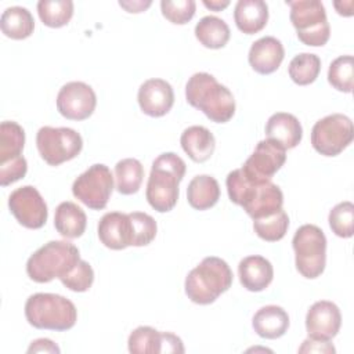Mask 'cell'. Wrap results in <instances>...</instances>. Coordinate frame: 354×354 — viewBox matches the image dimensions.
<instances>
[{
    "instance_id": "cell-1",
    "label": "cell",
    "mask_w": 354,
    "mask_h": 354,
    "mask_svg": "<svg viewBox=\"0 0 354 354\" xmlns=\"http://www.w3.org/2000/svg\"><path fill=\"white\" fill-rule=\"evenodd\" d=\"M225 185L231 202L242 206L253 220L270 216L282 209L283 194L271 180L253 181L239 167L228 173Z\"/></svg>"
},
{
    "instance_id": "cell-8",
    "label": "cell",
    "mask_w": 354,
    "mask_h": 354,
    "mask_svg": "<svg viewBox=\"0 0 354 354\" xmlns=\"http://www.w3.org/2000/svg\"><path fill=\"white\" fill-rule=\"evenodd\" d=\"M290 7V22L301 43L311 47L326 44L330 36V26L326 11L319 0L286 1Z\"/></svg>"
},
{
    "instance_id": "cell-22",
    "label": "cell",
    "mask_w": 354,
    "mask_h": 354,
    "mask_svg": "<svg viewBox=\"0 0 354 354\" xmlns=\"http://www.w3.org/2000/svg\"><path fill=\"white\" fill-rule=\"evenodd\" d=\"M236 28L245 35L260 32L268 21V6L263 0H239L234 8Z\"/></svg>"
},
{
    "instance_id": "cell-27",
    "label": "cell",
    "mask_w": 354,
    "mask_h": 354,
    "mask_svg": "<svg viewBox=\"0 0 354 354\" xmlns=\"http://www.w3.org/2000/svg\"><path fill=\"white\" fill-rule=\"evenodd\" d=\"M195 36L202 46L216 50L228 43L231 32L224 19L214 15H206L196 24Z\"/></svg>"
},
{
    "instance_id": "cell-23",
    "label": "cell",
    "mask_w": 354,
    "mask_h": 354,
    "mask_svg": "<svg viewBox=\"0 0 354 354\" xmlns=\"http://www.w3.org/2000/svg\"><path fill=\"white\" fill-rule=\"evenodd\" d=\"M184 152L198 163L206 162L214 152L216 140L213 133L205 126H189L180 137Z\"/></svg>"
},
{
    "instance_id": "cell-3",
    "label": "cell",
    "mask_w": 354,
    "mask_h": 354,
    "mask_svg": "<svg viewBox=\"0 0 354 354\" xmlns=\"http://www.w3.org/2000/svg\"><path fill=\"white\" fill-rule=\"evenodd\" d=\"M185 98L191 106L202 111L216 123H225L235 113L232 93L206 72H196L188 79Z\"/></svg>"
},
{
    "instance_id": "cell-4",
    "label": "cell",
    "mask_w": 354,
    "mask_h": 354,
    "mask_svg": "<svg viewBox=\"0 0 354 354\" xmlns=\"http://www.w3.org/2000/svg\"><path fill=\"white\" fill-rule=\"evenodd\" d=\"M232 285V271L220 257H205L185 278V295L192 303L210 304Z\"/></svg>"
},
{
    "instance_id": "cell-2",
    "label": "cell",
    "mask_w": 354,
    "mask_h": 354,
    "mask_svg": "<svg viewBox=\"0 0 354 354\" xmlns=\"http://www.w3.org/2000/svg\"><path fill=\"white\" fill-rule=\"evenodd\" d=\"M185 162L174 152L160 153L151 167L145 198L159 213L170 212L178 199V184L185 174Z\"/></svg>"
},
{
    "instance_id": "cell-20",
    "label": "cell",
    "mask_w": 354,
    "mask_h": 354,
    "mask_svg": "<svg viewBox=\"0 0 354 354\" xmlns=\"http://www.w3.org/2000/svg\"><path fill=\"white\" fill-rule=\"evenodd\" d=\"M266 136L267 138L277 141L285 149H292L300 144L303 127L295 115L288 112H277L267 120Z\"/></svg>"
},
{
    "instance_id": "cell-38",
    "label": "cell",
    "mask_w": 354,
    "mask_h": 354,
    "mask_svg": "<svg viewBox=\"0 0 354 354\" xmlns=\"http://www.w3.org/2000/svg\"><path fill=\"white\" fill-rule=\"evenodd\" d=\"M160 10L163 17L176 25H184L192 19L196 10L194 0H162Z\"/></svg>"
},
{
    "instance_id": "cell-12",
    "label": "cell",
    "mask_w": 354,
    "mask_h": 354,
    "mask_svg": "<svg viewBox=\"0 0 354 354\" xmlns=\"http://www.w3.org/2000/svg\"><path fill=\"white\" fill-rule=\"evenodd\" d=\"M8 207L17 221L30 230L41 228L48 217L47 205L33 185L14 189L8 196Z\"/></svg>"
},
{
    "instance_id": "cell-32",
    "label": "cell",
    "mask_w": 354,
    "mask_h": 354,
    "mask_svg": "<svg viewBox=\"0 0 354 354\" xmlns=\"http://www.w3.org/2000/svg\"><path fill=\"white\" fill-rule=\"evenodd\" d=\"M288 227H289V217L283 209L270 216L253 220L254 232L257 234L259 238L267 242L281 241L285 236Z\"/></svg>"
},
{
    "instance_id": "cell-41",
    "label": "cell",
    "mask_w": 354,
    "mask_h": 354,
    "mask_svg": "<svg viewBox=\"0 0 354 354\" xmlns=\"http://www.w3.org/2000/svg\"><path fill=\"white\" fill-rule=\"evenodd\" d=\"M28 353H59V347L50 339H37L30 343Z\"/></svg>"
},
{
    "instance_id": "cell-18",
    "label": "cell",
    "mask_w": 354,
    "mask_h": 354,
    "mask_svg": "<svg viewBox=\"0 0 354 354\" xmlns=\"http://www.w3.org/2000/svg\"><path fill=\"white\" fill-rule=\"evenodd\" d=\"M283 57L285 50L281 40L274 36H264L250 46L248 59L257 73L270 75L279 68Z\"/></svg>"
},
{
    "instance_id": "cell-39",
    "label": "cell",
    "mask_w": 354,
    "mask_h": 354,
    "mask_svg": "<svg viewBox=\"0 0 354 354\" xmlns=\"http://www.w3.org/2000/svg\"><path fill=\"white\" fill-rule=\"evenodd\" d=\"M28 171L26 159L21 155L0 163V185L7 187L25 177Z\"/></svg>"
},
{
    "instance_id": "cell-21",
    "label": "cell",
    "mask_w": 354,
    "mask_h": 354,
    "mask_svg": "<svg viewBox=\"0 0 354 354\" xmlns=\"http://www.w3.org/2000/svg\"><path fill=\"white\" fill-rule=\"evenodd\" d=\"M252 326L260 337L278 339L283 336L289 328V315L279 306H264L254 313Z\"/></svg>"
},
{
    "instance_id": "cell-17",
    "label": "cell",
    "mask_w": 354,
    "mask_h": 354,
    "mask_svg": "<svg viewBox=\"0 0 354 354\" xmlns=\"http://www.w3.org/2000/svg\"><path fill=\"white\" fill-rule=\"evenodd\" d=\"M97 231L101 243L112 250H122L131 246V223L126 213H105L98 223Z\"/></svg>"
},
{
    "instance_id": "cell-40",
    "label": "cell",
    "mask_w": 354,
    "mask_h": 354,
    "mask_svg": "<svg viewBox=\"0 0 354 354\" xmlns=\"http://www.w3.org/2000/svg\"><path fill=\"white\" fill-rule=\"evenodd\" d=\"M335 347L332 343L325 340H315V339H306L303 344L299 347V353H335Z\"/></svg>"
},
{
    "instance_id": "cell-16",
    "label": "cell",
    "mask_w": 354,
    "mask_h": 354,
    "mask_svg": "<svg viewBox=\"0 0 354 354\" xmlns=\"http://www.w3.org/2000/svg\"><path fill=\"white\" fill-rule=\"evenodd\" d=\"M137 100L145 115L160 118L171 109L174 104V91L169 82L153 77L145 80L140 86Z\"/></svg>"
},
{
    "instance_id": "cell-25",
    "label": "cell",
    "mask_w": 354,
    "mask_h": 354,
    "mask_svg": "<svg viewBox=\"0 0 354 354\" xmlns=\"http://www.w3.org/2000/svg\"><path fill=\"white\" fill-rule=\"evenodd\" d=\"M187 199L191 207L207 210L220 199V185L217 180L207 174L195 176L187 187Z\"/></svg>"
},
{
    "instance_id": "cell-6",
    "label": "cell",
    "mask_w": 354,
    "mask_h": 354,
    "mask_svg": "<svg viewBox=\"0 0 354 354\" xmlns=\"http://www.w3.org/2000/svg\"><path fill=\"white\" fill-rule=\"evenodd\" d=\"M26 321L37 329L68 330L75 326L77 310L75 304L55 293H35L25 303Z\"/></svg>"
},
{
    "instance_id": "cell-37",
    "label": "cell",
    "mask_w": 354,
    "mask_h": 354,
    "mask_svg": "<svg viewBox=\"0 0 354 354\" xmlns=\"http://www.w3.org/2000/svg\"><path fill=\"white\" fill-rule=\"evenodd\" d=\"M62 285L73 292H86L91 288L94 281V271L91 266L80 260L66 275L59 278Z\"/></svg>"
},
{
    "instance_id": "cell-15",
    "label": "cell",
    "mask_w": 354,
    "mask_h": 354,
    "mask_svg": "<svg viewBox=\"0 0 354 354\" xmlns=\"http://www.w3.org/2000/svg\"><path fill=\"white\" fill-rule=\"evenodd\" d=\"M340 325V310L329 300L315 301L307 311L306 329L311 339L330 342L337 335Z\"/></svg>"
},
{
    "instance_id": "cell-19",
    "label": "cell",
    "mask_w": 354,
    "mask_h": 354,
    "mask_svg": "<svg viewBox=\"0 0 354 354\" xmlns=\"http://www.w3.org/2000/svg\"><path fill=\"white\" fill-rule=\"evenodd\" d=\"M238 275L242 286L250 292L264 290L274 278L272 264L263 256L243 257L238 264Z\"/></svg>"
},
{
    "instance_id": "cell-5",
    "label": "cell",
    "mask_w": 354,
    "mask_h": 354,
    "mask_svg": "<svg viewBox=\"0 0 354 354\" xmlns=\"http://www.w3.org/2000/svg\"><path fill=\"white\" fill-rule=\"evenodd\" d=\"M80 261L79 249L66 241H50L39 248L26 261L28 277L46 283L62 278Z\"/></svg>"
},
{
    "instance_id": "cell-11",
    "label": "cell",
    "mask_w": 354,
    "mask_h": 354,
    "mask_svg": "<svg viewBox=\"0 0 354 354\" xmlns=\"http://www.w3.org/2000/svg\"><path fill=\"white\" fill-rule=\"evenodd\" d=\"M113 191V176L108 166L95 163L72 184V194L93 210H102Z\"/></svg>"
},
{
    "instance_id": "cell-28",
    "label": "cell",
    "mask_w": 354,
    "mask_h": 354,
    "mask_svg": "<svg viewBox=\"0 0 354 354\" xmlns=\"http://www.w3.org/2000/svg\"><path fill=\"white\" fill-rule=\"evenodd\" d=\"M144 178V167L138 159L126 158L116 163L115 166V180L116 189L123 195L136 194Z\"/></svg>"
},
{
    "instance_id": "cell-43",
    "label": "cell",
    "mask_w": 354,
    "mask_h": 354,
    "mask_svg": "<svg viewBox=\"0 0 354 354\" xmlns=\"http://www.w3.org/2000/svg\"><path fill=\"white\" fill-rule=\"evenodd\" d=\"M203 6L206 8H210L213 11H221L224 10L225 7L230 6V1L228 0H203Z\"/></svg>"
},
{
    "instance_id": "cell-35",
    "label": "cell",
    "mask_w": 354,
    "mask_h": 354,
    "mask_svg": "<svg viewBox=\"0 0 354 354\" xmlns=\"http://www.w3.org/2000/svg\"><path fill=\"white\" fill-rule=\"evenodd\" d=\"M332 232L340 238H351L354 234V205L350 201L337 203L328 216Z\"/></svg>"
},
{
    "instance_id": "cell-29",
    "label": "cell",
    "mask_w": 354,
    "mask_h": 354,
    "mask_svg": "<svg viewBox=\"0 0 354 354\" xmlns=\"http://www.w3.org/2000/svg\"><path fill=\"white\" fill-rule=\"evenodd\" d=\"M321 71V59L311 53H300L289 62V76L299 86H307L315 82Z\"/></svg>"
},
{
    "instance_id": "cell-33",
    "label": "cell",
    "mask_w": 354,
    "mask_h": 354,
    "mask_svg": "<svg viewBox=\"0 0 354 354\" xmlns=\"http://www.w3.org/2000/svg\"><path fill=\"white\" fill-rule=\"evenodd\" d=\"M131 354H162V332L151 326L136 328L127 340Z\"/></svg>"
},
{
    "instance_id": "cell-42",
    "label": "cell",
    "mask_w": 354,
    "mask_h": 354,
    "mask_svg": "<svg viewBox=\"0 0 354 354\" xmlns=\"http://www.w3.org/2000/svg\"><path fill=\"white\" fill-rule=\"evenodd\" d=\"M119 6L127 12H141L151 6V1H119Z\"/></svg>"
},
{
    "instance_id": "cell-10",
    "label": "cell",
    "mask_w": 354,
    "mask_h": 354,
    "mask_svg": "<svg viewBox=\"0 0 354 354\" xmlns=\"http://www.w3.org/2000/svg\"><path fill=\"white\" fill-rule=\"evenodd\" d=\"M353 138V122L343 113H332L319 119L311 130V145L324 156L339 155L351 144Z\"/></svg>"
},
{
    "instance_id": "cell-34",
    "label": "cell",
    "mask_w": 354,
    "mask_h": 354,
    "mask_svg": "<svg viewBox=\"0 0 354 354\" xmlns=\"http://www.w3.org/2000/svg\"><path fill=\"white\" fill-rule=\"evenodd\" d=\"M329 84L343 93H351L354 86V58L353 55H340L333 59L328 71Z\"/></svg>"
},
{
    "instance_id": "cell-14",
    "label": "cell",
    "mask_w": 354,
    "mask_h": 354,
    "mask_svg": "<svg viewBox=\"0 0 354 354\" xmlns=\"http://www.w3.org/2000/svg\"><path fill=\"white\" fill-rule=\"evenodd\" d=\"M97 97L91 86L83 82H69L57 94V109L69 120H84L95 109Z\"/></svg>"
},
{
    "instance_id": "cell-31",
    "label": "cell",
    "mask_w": 354,
    "mask_h": 354,
    "mask_svg": "<svg viewBox=\"0 0 354 354\" xmlns=\"http://www.w3.org/2000/svg\"><path fill=\"white\" fill-rule=\"evenodd\" d=\"M37 14L48 28L65 26L73 15V1L71 0H40Z\"/></svg>"
},
{
    "instance_id": "cell-26",
    "label": "cell",
    "mask_w": 354,
    "mask_h": 354,
    "mask_svg": "<svg viewBox=\"0 0 354 354\" xmlns=\"http://www.w3.org/2000/svg\"><path fill=\"white\" fill-rule=\"evenodd\" d=\"M0 28L7 37L14 40H22L33 33L35 19L28 8L12 6L3 11Z\"/></svg>"
},
{
    "instance_id": "cell-13",
    "label": "cell",
    "mask_w": 354,
    "mask_h": 354,
    "mask_svg": "<svg viewBox=\"0 0 354 354\" xmlns=\"http://www.w3.org/2000/svg\"><path fill=\"white\" fill-rule=\"evenodd\" d=\"M286 160V149L277 141L261 140L253 153L241 167L245 176L253 181H267L283 166Z\"/></svg>"
},
{
    "instance_id": "cell-36",
    "label": "cell",
    "mask_w": 354,
    "mask_h": 354,
    "mask_svg": "<svg viewBox=\"0 0 354 354\" xmlns=\"http://www.w3.org/2000/svg\"><path fill=\"white\" fill-rule=\"evenodd\" d=\"M131 223V246H147L156 236V221L144 212L127 213Z\"/></svg>"
},
{
    "instance_id": "cell-9",
    "label": "cell",
    "mask_w": 354,
    "mask_h": 354,
    "mask_svg": "<svg viewBox=\"0 0 354 354\" xmlns=\"http://www.w3.org/2000/svg\"><path fill=\"white\" fill-rule=\"evenodd\" d=\"M36 147L44 162L50 166H58L80 153L83 140L71 127L43 126L36 134Z\"/></svg>"
},
{
    "instance_id": "cell-30",
    "label": "cell",
    "mask_w": 354,
    "mask_h": 354,
    "mask_svg": "<svg viewBox=\"0 0 354 354\" xmlns=\"http://www.w3.org/2000/svg\"><path fill=\"white\" fill-rule=\"evenodd\" d=\"M25 145L24 129L12 120L0 124V163L21 156Z\"/></svg>"
},
{
    "instance_id": "cell-24",
    "label": "cell",
    "mask_w": 354,
    "mask_h": 354,
    "mask_svg": "<svg viewBox=\"0 0 354 354\" xmlns=\"http://www.w3.org/2000/svg\"><path fill=\"white\" fill-rule=\"evenodd\" d=\"M87 224L86 213L73 202H61L54 214V227L64 236L75 239L83 235Z\"/></svg>"
},
{
    "instance_id": "cell-7",
    "label": "cell",
    "mask_w": 354,
    "mask_h": 354,
    "mask_svg": "<svg viewBox=\"0 0 354 354\" xmlns=\"http://www.w3.org/2000/svg\"><path fill=\"white\" fill-rule=\"evenodd\" d=\"M292 246L297 271L307 279L318 278L326 264V238L314 224H304L293 235Z\"/></svg>"
}]
</instances>
